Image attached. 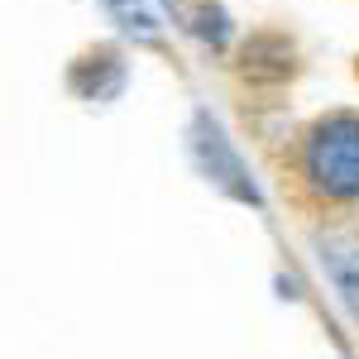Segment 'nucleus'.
Returning <instances> with one entry per match:
<instances>
[{
    "instance_id": "nucleus-1",
    "label": "nucleus",
    "mask_w": 359,
    "mask_h": 359,
    "mask_svg": "<svg viewBox=\"0 0 359 359\" xmlns=\"http://www.w3.org/2000/svg\"><path fill=\"white\" fill-rule=\"evenodd\" d=\"M306 172L326 196H359V115L331 111L306 135Z\"/></svg>"
},
{
    "instance_id": "nucleus-2",
    "label": "nucleus",
    "mask_w": 359,
    "mask_h": 359,
    "mask_svg": "<svg viewBox=\"0 0 359 359\" xmlns=\"http://www.w3.org/2000/svg\"><path fill=\"white\" fill-rule=\"evenodd\" d=\"M321 264L331 269L345 306L359 316V240H350V235H326L321 240Z\"/></svg>"
}]
</instances>
